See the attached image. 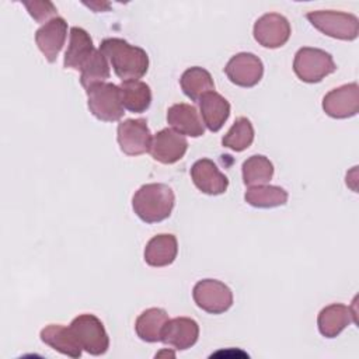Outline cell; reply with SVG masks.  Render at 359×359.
<instances>
[{"instance_id":"obj_1","label":"cell","mask_w":359,"mask_h":359,"mask_svg":"<svg viewBox=\"0 0 359 359\" xmlns=\"http://www.w3.org/2000/svg\"><path fill=\"white\" fill-rule=\"evenodd\" d=\"M100 52L107 57L115 74L122 81L142 79L149 69V56L144 49L130 45L121 38H105L101 41Z\"/></svg>"},{"instance_id":"obj_2","label":"cell","mask_w":359,"mask_h":359,"mask_svg":"<svg viewBox=\"0 0 359 359\" xmlns=\"http://www.w3.org/2000/svg\"><path fill=\"white\" fill-rule=\"evenodd\" d=\"M175 195L167 184L151 182L142 185L132 198V208L144 223H158L170 217Z\"/></svg>"},{"instance_id":"obj_3","label":"cell","mask_w":359,"mask_h":359,"mask_svg":"<svg viewBox=\"0 0 359 359\" xmlns=\"http://www.w3.org/2000/svg\"><path fill=\"white\" fill-rule=\"evenodd\" d=\"M306 18L320 32L341 41H353L359 34V20L355 14L335 10L309 11Z\"/></svg>"},{"instance_id":"obj_4","label":"cell","mask_w":359,"mask_h":359,"mask_svg":"<svg viewBox=\"0 0 359 359\" xmlns=\"http://www.w3.org/2000/svg\"><path fill=\"white\" fill-rule=\"evenodd\" d=\"M87 93L90 112L102 122H115L123 116V104L119 86L114 83H98L91 86Z\"/></svg>"},{"instance_id":"obj_5","label":"cell","mask_w":359,"mask_h":359,"mask_svg":"<svg viewBox=\"0 0 359 359\" xmlns=\"http://www.w3.org/2000/svg\"><path fill=\"white\" fill-rule=\"evenodd\" d=\"M293 70L296 76L304 83H320L324 77L337 70L332 56L318 48H300L293 60Z\"/></svg>"},{"instance_id":"obj_6","label":"cell","mask_w":359,"mask_h":359,"mask_svg":"<svg viewBox=\"0 0 359 359\" xmlns=\"http://www.w3.org/2000/svg\"><path fill=\"white\" fill-rule=\"evenodd\" d=\"M76 339L90 355H104L109 348V338L101 320L94 314H80L70 323Z\"/></svg>"},{"instance_id":"obj_7","label":"cell","mask_w":359,"mask_h":359,"mask_svg":"<svg viewBox=\"0 0 359 359\" xmlns=\"http://www.w3.org/2000/svg\"><path fill=\"white\" fill-rule=\"evenodd\" d=\"M194 302L209 314H222L233 304L231 289L217 279L198 280L192 289Z\"/></svg>"},{"instance_id":"obj_8","label":"cell","mask_w":359,"mask_h":359,"mask_svg":"<svg viewBox=\"0 0 359 359\" xmlns=\"http://www.w3.org/2000/svg\"><path fill=\"white\" fill-rule=\"evenodd\" d=\"M151 132L146 119H125L119 122L116 129V140L119 149L128 156H140L150 150Z\"/></svg>"},{"instance_id":"obj_9","label":"cell","mask_w":359,"mask_h":359,"mask_svg":"<svg viewBox=\"0 0 359 359\" xmlns=\"http://www.w3.org/2000/svg\"><path fill=\"white\" fill-rule=\"evenodd\" d=\"M252 34L261 46L269 49L280 48L290 38V24L282 14L266 13L255 21Z\"/></svg>"},{"instance_id":"obj_10","label":"cell","mask_w":359,"mask_h":359,"mask_svg":"<svg viewBox=\"0 0 359 359\" xmlns=\"http://www.w3.org/2000/svg\"><path fill=\"white\" fill-rule=\"evenodd\" d=\"M224 73L233 84L250 88L261 81L264 76V65L254 53L241 52L227 62Z\"/></svg>"},{"instance_id":"obj_11","label":"cell","mask_w":359,"mask_h":359,"mask_svg":"<svg viewBox=\"0 0 359 359\" xmlns=\"http://www.w3.org/2000/svg\"><path fill=\"white\" fill-rule=\"evenodd\" d=\"M324 112L335 119H346L359 112V86L348 83L332 88L323 98Z\"/></svg>"},{"instance_id":"obj_12","label":"cell","mask_w":359,"mask_h":359,"mask_svg":"<svg viewBox=\"0 0 359 359\" xmlns=\"http://www.w3.org/2000/svg\"><path fill=\"white\" fill-rule=\"evenodd\" d=\"M187 149L188 142L184 135L171 128H164L153 136L149 153L161 164H174L184 157Z\"/></svg>"},{"instance_id":"obj_13","label":"cell","mask_w":359,"mask_h":359,"mask_svg":"<svg viewBox=\"0 0 359 359\" xmlns=\"http://www.w3.org/2000/svg\"><path fill=\"white\" fill-rule=\"evenodd\" d=\"M199 337V325L189 317H175L168 320L161 331V342L178 351L194 346Z\"/></svg>"},{"instance_id":"obj_14","label":"cell","mask_w":359,"mask_h":359,"mask_svg":"<svg viewBox=\"0 0 359 359\" xmlns=\"http://www.w3.org/2000/svg\"><path fill=\"white\" fill-rule=\"evenodd\" d=\"M67 35V22L62 17H55L35 32V42L45 59L53 63L62 50Z\"/></svg>"},{"instance_id":"obj_15","label":"cell","mask_w":359,"mask_h":359,"mask_svg":"<svg viewBox=\"0 0 359 359\" xmlns=\"http://www.w3.org/2000/svg\"><path fill=\"white\" fill-rule=\"evenodd\" d=\"M191 178L195 187L206 195H222L229 187L227 177L209 158H201L194 163Z\"/></svg>"},{"instance_id":"obj_16","label":"cell","mask_w":359,"mask_h":359,"mask_svg":"<svg viewBox=\"0 0 359 359\" xmlns=\"http://www.w3.org/2000/svg\"><path fill=\"white\" fill-rule=\"evenodd\" d=\"M352 323H358L353 306L349 307L341 303H332L330 306H325L317 317L318 331L325 338H335Z\"/></svg>"},{"instance_id":"obj_17","label":"cell","mask_w":359,"mask_h":359,"mask_svg":"<svg viewBox=\"0 0 359 359\" xmlns=\"http://www.w3.org/2000/svg\"><path fill=\"white\" fill-rule=\"evenodd\" d=\"M167 122L168 125L178 133L199 137L205 133V123L198 112V109L185 102L174 104L167 111Z\"/></svg>"},{"instance_id":"obj_18","label":"cell","mask_w":359,"mask_h":359,"mask_svg":"<svg viewBox=\"0 0 359 359\" xmlns=\"http://www.w3.org/2000/svg\"><path fill=\"white\" fill-rule=\"evenodd\" d=\"M95 50L97 49L93 45V39L90 34L80 27H72L69 45L63 59L65 69H73V70L81 72V69L90 60V57Z\"/></svg>"},{"instance_id":"obj_19","label":"cell","mask_w":359,"mask_h":359,"mask_svg":"<svg viewBox=\"0 0 359 359\" xmlns=\"http://www.w3.org/2000/svg\"><path fill=\"white\" fill-rule=\"evenodd\" d=\"M178 254L177 237L170 233H163L151 237L144 247V261L154 268L171 265Z\"/></svg>"},{"instance_id":"obj_20","label":"cell","mask_w":359,"mask_h":359,"mask_svg":"<svg viewBox=\"0 0 359 359\" xmlns=\"http://www.w3.org/2000/svg\"><path fill=\"white\" fill-rule=\"evenodd\" d=\"M201 118L210 132L222 129L230 115V102L216 91H209L198 101Z\"/></svg>"},{"instance_id":"obj_21","label":"cell","mask_w":359,"mask_h":359,"mask_svg":"<svg viewBox=\"0 0 359 359\" xmlns=\"http://www.w3.org/2000/svg\"><path fill=\"white\" fill-rule=\"evenodd\" d=\"M41 341L49 345L52 349L60 352L62 355L70 358L81 356V345L76 339L70 327H65L60 324H49L41 330Z\"/></svg>"},{"instance_id":"obj_22","label":"cell","mask_w":359,"mask_h":359,"mask_svg":"<svg viewBox=\"0 0 359 359\" xmlns=\"http://www.w3.org/2000/svg\"><path fill=\"white\" fill-rule=\"evenodd\" d=\"M168 321V314L164 309L151 307L144 310L135 323L137 337L146 342H157L161 339V331Z\"/></svg>"},{"instance_id":"obj_23","label":"cell","mask_w":359,"mask_h":359,"mask_svg":"<svg viewBox=\"0 0 359 359\" xmlns=\"http://www.w3.org/2000/svg\"><path fill=\"white\" fill-rule=\"evenodd\" d=\"M180 84L184 94L191 101H199L206 93L215 91V83L210 73L199 66L187 69L180 79Z\"/></svg>"},{"instance_id":"obj_24","label":"cell","mask_w":359,"mask_h":359,"mask_svg":"<svg viewBox=\"0 0 359 359\" xmlns=\"http://www.w3.org/2000/svg\"><path fill=\"white\" fill-rule=\"evenodd\" d=\"M119 90L123 108L130 112L142 114L151 104V91L149 84H146L144 81H122L119 84Z\"/></svg>"},{"instance_id":"obj_25","label":"cell","mask_w":359,"mask_h":359,"mask_svg":"<svg viewBox=\"0 0 359 359\" xmlns=\"http://www.w3.org/2000/svg\"><path fill=\"white\" fill-rule=\"evenodd\" d=\"M287 192L276 185H258V187H250L245 194L244 199L248 205L254 208L268 209V208H276L282 206L287 202Z\"/></svg>"},{"instance_id":"obj_26","label":"cell","mask_w":359,"mask_h":359,"mask_svg":"<svg viewBox=\"0 0 359 359\" xmlns=\"http://www.w3.org/2000/svg\"><path fill=\"white\" fill-rule=\"evenodd\" d=\"M241 171L245 185H266L273 177V164L268 157L262 154H254L243 163Z\"/></svg>"},{"instance_id":"obj_27","label":"cell","mask_w":359,"mask_h":359,"mask_svg":"<svg viewBox=\"0 0 359 359\" xmlns=\"http://www.w3.org/2000/svg\"><path fill=\"white\" fill-rule=\"evenodd\" d=\"M254 140V128L248 118L240 116L234 121L227 133L222 137V144L234 151H243L251 146Z\"/></svg>"},{"instance_id":"obj_28","label":"cell","mask_w":359,"mask_h":359,"mask_svg":"<svg viewBox=\"0 0 359 359\" xmlns=\"http://www.w3.org/2000/svg\"><path fill=\"white\" fill-rule=\"evenodd\" d=\"M109 76H111L109 63H108L107 57L98 49L93 53L90 60L81 69L80 83L86 90H88L94 84L105 83V80L109 79Z\"/></svg>"},{"instance_id":"obj_29","label":"cell","mask_w":359,"mask_h":359,"mask_svg":"<svg viewBox=\"0 0 359 359\" xmlns=\"http://www.w3.org/2000/svg\"><path fill=\"white\" fill-rule=\"evenodd\" d=\"M24 7L29 13V15L39 24L48 22L52 18L57 17L56 14V7L53 6L52 1H22Z\"/></svg>"},{"instance_id":"obj_30","label":"cell","mask_w":359,"mask_h":359,"mask_svg":"<svg viewBox=\"0 0 359 359\" xmlns=\"http://www.w3.org/2000/svg\"><path fill=\"white\" fill-rule=\"evenodd\" d=\"M86 6H88L90 8H94L95 10V13H98V11H102V6L104 7H109V4L108 3H84Z\"/></svg>"}]
</instances>
